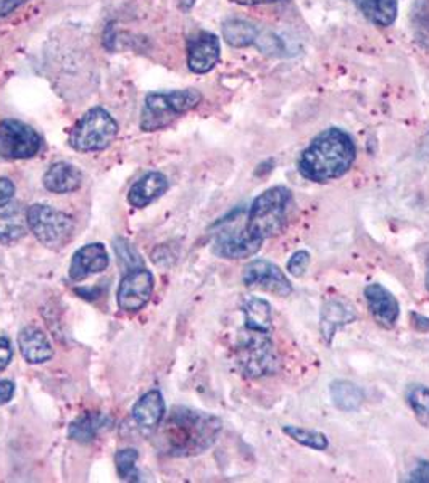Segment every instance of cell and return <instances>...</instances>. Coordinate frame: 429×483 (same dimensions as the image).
<instances>
[{"mask_svg": "<svg viewBox=\"0 0 429 483\" xmlns=\"http://www.w3.org/2000/svg\"><path fill=\"white\" fill-rule=\"evenodd\" d=\"M220 432L222 421L216 416L189 408H175L158 424L156 445L168 456L189 458L214 447Z\"/></svg>", "mask_w": 429, "mask_h": 483, "instance_id": "obj_1", "label": "cell"}, {"mask_svg": "<svg viewBox=\"0 0 429 483\" xmlns=\"http://www.w3.org/2000/svg\"><path fill=\"white\" fill-rule=\"evenodd\" d=\"M356 156V144L348 132L329 128L311 140L297 161V169L311 183H329L348 175Z\"/></svg>", "mask_w": 429, "mask_h": 483, "instance_id": "obj_2", "label": "cell"}, {"mask_svg": "<svg viewBox=\"0 0 429 483\" xmlns=\"http://www.w3.org/2000/svg\"><path fill=\"white\" fill-rule=\"evenodd\" d=\"M292 208V192L286 185L270 187L252 202L245 231L255 241L265 242L281 234L288 226Z\"/></svg>", "mask_w": 429, "mask_h": 483, "instance_id": "obj_3", "label": "cell"}, {"mask_svg": "<svg viewBox=\"0 0 429 483\" xmlns=\"http://www.w3.org/2000/svg\"><path fill=\"white\" fill-rule=\"evenodd\" d=\"M200 102H202V94L195 89L152 92L144 100L141 129L146 132L165 129L187 111L194 110Z\"/></svg>", "mask_w": 429, "mask_h": 483, "instance_id": "obj_4", "label": "cell"}, {"mask_svg": "<svg viewBox=\"0 0 429 483\" xmlns=\"http://www.w3.org/2000/svg\"><path fill=\"white\" fill-rule=\"evenodd\" d=\"M236 363L241 373L251 379L274 375L281 366L270 334L249 329L237 344Z\"/></svg>", "mask_w": 429, "mask_h": 483, "instance_id": "obj_5", "label": "cell"}, {"mask_svg": "<svg viewBox=\"0 0 429 483\" xmlns=\"http://www.w3.org/2000/svg\"><path fill=\"white\" fill-rule=\"evenodd\" d=\"M119 136V125L110 113L96 107L91 109L84 117L74 125L70 132L68 142L78 152H100L111 146Z\"/></svg>", "mask_w": 429, "mask_h": 483, "instance_id": "obj_6", "label": "cell"}, {"mask_svg": "<svg viewBox=\"0 0 429 483\" xmlns=\"http://www.w3.org/2000/svg\"><path fill=\"white\" fill-rule=\"evenodd\" d=\"M28 227L37 241L49 249H62L73 237L74 223L52 206L36 204L28 208Z\"/></svg>", "mask_w": 429, "mask_h": 483, "instance_id": "obj_7", "label": "cell"}, {"mask_svg": "<svg viewBox=\"0 0 429 483\" xmlns=\"http://www.w3.org/2000/svg\"><path fill=\"white\" fill-rule=\"evenodd\" d=\"M41 137L31 126L18 119L0 121V156L5 160H28L39 154Z\"/></svg>", "mask_w": 429, "mask_h": 483, "instance_id": "obj_8", "label": "cell"}, {"mask_svg": "<svg viewBox=\"0 0 429 483\" xmlns=\"http://www.w3.org/2000/svg\"><path fill=\"white\" fill-rule=\"evenodd\" d=\"M243 280L247 287L262 289L282 298L294 292V287L281 268L268 260H253L247 264L243 272Z\"/></svg>", "mask_w": 429, "mask_h": 483, "instance_id": "obj_9", "label": "cell"}, {"mask_svg": "<svg viewBox=\"0 0 429 483\" xmlns=\"http://www.w3.org/2000/svg\"><path fill=\"white\" fill-rule=\"evenodd\" d=\"M154 292V276L148 270L136 268L121 279L117 293L119 307L126 313H138L148 305Z\"/></svg>", "mask_w": 429, "mask_h": 483, "instance_id": "obj_10", "label": "cell"}, {"mask_svg": "<svg viewBox=\"0 0 429 483\" xmlns=\"http://www.w3.org/2000/svg\"><path fill=\"white\" fill-rule=\"evenodd\" d=\"M220 62V39L200 31L187 41V65L193 73L205 74Z\"/></svg>", "mask_w": 429, "mask_h": 483, "instance_id": "obj_11", "label": "cell"}, {"mask_svg": "<svg viewBox=\"0 0 429 483\" xmlns=\"http://www.w3.org/2000/svg\"><path fill=\"white\" fill-rule=\"evenodd\" d=\"M363 295L377 324H379L383 329H394L399 321L400 305L393 293L389 292L385 286L375 282L365 287Z\"/></svg>", "mask_w": 429, "mask_h": 483, "instance_id": "obj_12", "label": "cell"}, {"mask_svg": "<svg viewBox=\"0 0 429 483\" xmlns=\"http://www.w3.org/2000/svg\"><path fill=\"white\" fill-rule=\"evenodd\" d=\"M263 242L252 239L245 227L223 231L214 242V253L228 260H244L259 253Z\"/></svg>", "mask_w": 429, "mask_h": 483, "instance_id": "obj_13", "label": "cell"}, {"mask_svg": "<svg viewBox=\"0 0 429 483\" xmlns=\"http://www.w3.org/2000/svg\"><path fill=\"white\" fill-rule=\"evenodd\" d=\"M109 266V253L102 243H90L78 250L70 264V278L80 282L92 274L105 271Z\"/></svg>", "mask_w": 429, "mask_h": 483, "instance_id": "obj_14", "label": "cell"}, {"mask_svg": "<svg viewBox=\"0 0 429 483\" xmlns=\"http://www.w3.org/2000/svg\"><path fill=\"white\" fill-rule=\"evenodd\" d=\"M356 319V309L346 301H326L323 309H321V315H319V330H321V336L325 338L326 344H331L336 332Z\"/></svg>", "mask_w": 429, "mask_h": 483, "instance_id": "obj_15", "label": "cell"}, {"mask_svg": "<svg viewBox=\"0 0 429 483\" xmlns=\"http://www.w3.org/2000/svg\"><path fill=\"white\" fill-rule=\"evenodd\" d=\"M167 191H168V179L162 173L154 171L133 184V187L128 192V202L134 208H144L156 202L157 198L162 197Z\"/></svg>", "mask_w": 429, "mask_h": 483, "instance_id": "obj_16", "label": "cell"}, {"mask_svg": "<svg viewBox=\"0 0 429 483\" xmlns=\"http://www.w3.org/2000/svg\"><path fill=\"white\" fill-rule=\"evenodd\" d=\"M18 345L23 358L31 365H41L53 356L52 345L44 332L34 326H28L20 332Z\"/></svg>", "mask_w": 429, "mask_h": 483, "instance_id": "obj_17", "label": "cell"}, {"mask_svg": "<svg viewBox=\"0 0 429 483\" xmlns=\"http://www.w3.org/2000/svg\"><path fill=\"white\" fill-rule=\"evenodd\" d=\"M43 183L45 189L53 194H70L81 187V171L70 163L59 161L45 171Z\"/></svg>", "mask_w": 429, "mask_h": 483, "instance_id": "obj_18", "label": "cell"}, {"mask_svg": "<svg viewBox=\"0 0 429 483\" xmlns=\"http://www.w3.org/2000/svg\"><path fill=\"white\" fill-rule=\"evenodd\" d=\"M28 231V212L18 204L0 206V242H15Z\"/></svg>", "mask_w": 429, "mask_h": 483, "instance_id": "obj_19", "label": "cell"}, {"mask_svg": "<svg viewBox=\"0 0 429 483\" xmlns=\"http://www.w3.org/2000/svg\"><path fill=\"white\" fill-rule=\"evenodd\" d=\"M133 418L144 429H157L165 418V402L160 392L152 390L134 404Z\"/></svg>", "mask_w": 429, "mask_h": 483, "instance_id": "obj_20", "label": "cell"}, {"mask_svg": "<svg viewBox=\"0 0 429 483\" xmlns=\"http://www.w3.org/2000/svg\"><path fill=\"white\" fill-rule=\"evenodd\" d=\"M243 313H244L245 329L263 334H270L273 329V309L267 300L249 297L243 305Z\"/></svg>", "mask_w": 429, "mask_h": 483, "instance_id": "obj_21", "label": "cell"}, {"mask_svg": "<svg viewBox=\"0 0 429 483\" xmlns=\"http://www.w3.org/2000/svg\"><path fill=\"white\" fill-rule=\"evenodd\" d=\"M357 8L373 24L387 28L397 18V0H354Z\"/></svg>", "mask_w": 429, "mask_h": 483, "instance_id": "obj_22", "label": "cell"}, {"mask_svg": "<svg viewBox=\"0 0 429 483\" xmlns=\"http://www.w3.org/2000/svg\"><path fill=\"white\" fill-rule=\"evenodd\" d=\"M329 393L334 406L344 412H356L365 402L362 388L354 382L334 381L329 387Z\"/></svg>", "mask_w": 429, "mask_h": 483, "instance_id": "obj_23", "label": "cell"}, {"mask_svg": "<svg viewBox=\"0 0 429 483\" xmlns=\"http://www.w3.org/2000/svg\"><path fill=\"white\" fill-rule=\"evenodd\" d=\"M107 425H110V419L102 412H86L70 425L68 433H70V439L78 443H90L99 433L102 432V429H105Z\"/></svg>", "mask_w": 429, "mask_h": 483, "instance_id": "obj_24", "label": "cell"}, {"mask_svg": "<svg viewBox=\"0 0 429 483\" xmlns=\"http://www.w3.org/2000/svg\"><path fill=\"white\" fill-rule=\"evenodd\" d=\"M259 31L253 23L236 20V18L223 23L222 26L223 39L231 47H237V49L255 44Z\"/></svg>", "mask_w": 429, "mask_h": 483, "instance_id": "obj_25", "label": "cell"}, {"mask_svg": "<svg viewBox=\"0 0 429 483\" xmlns=\"http://www.w3.org/2000/svg\"><path fill=\"white\" fill-rule=\"evenodd\" d=\"M282 432L299 445L311 448L315 451H326L329 447V441H328L325 433L313 431V429H305V427H299V425H282Z\"/></svg>", "mask_w": 429, "mask_h": 483, "instance_id": "obj_26", "label": "cell"}, {"mask_svg": "<svg viewBox=\"0 0 429 483\" xmlns=\"http://www.w3.org/2000/svg\"><path fill=\"white\" fill-rule=\"evenodd\" d=\"M410 408L414 410L415 416L424 427H429V387L426 385H410L405 392Z\"/></svg>", "mask_w": 429, "mask_h": 483, "instance_id": "obj_27", "label": "cell"}, {"mask_svg": "<svg viewBox=\"0 0 429 483\" xmlns=\"http://www.w3.org/2000/svg\"><path fill=\"white\" fill-rule=\"evenodd\" d=\"M138 458H139V453L133 448L119 450V453L115 454V466H117L121 480H128V482H139L141 480L139 472L136 469Z\"/></svg>", "mask_w": 429, "mask_h": 483, "instance_id": "obj_28", "label": "cell"}, {"mask_svg": "<svg viewBox=\"0 0 429 483\" xmlns=\"http://www.w3.org/2000/svg\"><path fill=\"white\" fill-rule=\"evenodd\" d=\"M262 53L268 57H281L286 52V45L280 36H276L273 31H259V36L255 39V44Z\"/></svg>", "mask_w": 429, "mask_h": 483, "instance_id": "obj_29", "label": "cell"}, {"mask_svg": "<svg viewBox=\"0 0 429 483\" xmlns=\"http://www.w3.org/2000/svg\"><path fill=\"white\" fill-rule=\"evenodd\" d=\"M115 250L119 253L121 263H125L129 270H136V268H141V258L134 251L133 247L125 241V239H119L115 242Z\"/></svg>", "mask_w": 429, "mask_h": 483, "instance_id": "obj_30", "label": "cell"}, {"mask_svg": "<svg viewBox=\"0 0 429 483\" xmlns=\"http://www.w3.org/2000/svg\"><path fill=\"white\" fill-rule=\"evenodd\" d=\"M309 264H310V253L307 250H299L289 258L288 272L294 278H300L309 270Z\"/></svg>", "mask_w": 429, "mask_h": 483, "instance_id": "obj_31", "label": "cell"}, {"mask_svg": "<svg viewBox=\"0 0 429 483\" xmlns=\"http://www.w3.org/2000/svg\"><path fill=\"white\" fill-rule=\"evenodd\" d=\"M408 482L429 483V462H418L408 477Z\"/></svg>", "mask_w": 429, "mask_h": 483, "instance_id": "obj_32", "label": "cell"}, {"mask_svg": "<svg viewBox=\"0 0 429 483\" xmlns=\"http://www.w3.org/2000/svg\"><path fill=\"white\" fill-rule=\"evenodd\" d=\"M15 195V184L7 177H0V206L8 204Z\"/></svg>", "mask_w": 429, "mask_h": 483, "instance_id": "obj_33", "label": "cell"}, {"mask_svg": "<svg viewBox=\"0 0 429 483\" xmlns=\"http://www.w3.org/2000/svg\"><path fill=\"white\" fill-rule=\"evenodd\" d=\"M14 358V350L8 338L0 337V371H4Z\"/></svg>", "mask_w": 429, "mask_h": 483, "instance_id": "obj_34", "label": "cell"}, {"mask_svg": "<svg viewBox=\"0 0 429 483\" xmlns=\"http://www.w3.org/2000/svg\"><path fill=\"white\" fill-rule=\"evenodd\" d=\"M15 393V384L10 381H0V406L7 404Z\"/></svg>", "mask_w": 429, "mask_h": 483, "instance_id": "obj_35", "label": "cell"}, {"mask_svg": "<svg viewBox=\"0 0 429 483\" xmlns=\"http://www.w3.org/2000/svg\"><path fill=\"white\" fill-rule=\"evenodd\" d=\"M28 0H0V18L10 15L16 8L24 5Z\"/></svg>", "mask_w": 429, "mask_h": 483, "instance_id": "obj_36", "label": "cell"}, {"mask_svg": "<svg viewBox=\"0 0 429 483\" xmlns=\"http://www.w3.org/2000/svg\"><path fill=\"white\" fill-rule=\"evenodd\" d=\"M412 321H414L415 329L420 330V332H429V319L422 315H416L412 313Z\"/></svg>", "mask_w": 429, "mask_h": 483, "instance_id": "obj_37", "label": "cell"}, {"mask_svg": "<svg viewBox=\"0 0 429 483\" xmlns=\"http://www.w3.org/2000/svg\"><path fill=\"white\" fill-rule=\"evenodd\" d=\"M237 5H245V7H253V5H263V4H273L278 0H231Z\"/></svg>", "mask_w": 429, "mask_h": 483, "instance_id": "obj_38", "label": "cell"}, {"mask_svg": "<svg viewBox=\"0 0 429 483\" xmlns=\"http://www.w3.org/2000/svg\"><path fill=\"white\" fill-rule=\"evenodd\" d=\"M194 2H195V0H179V5H181L183 10L187 12V10H191V8H193Z\"/></svg>", "mask_w": 429, "mask_h": 483, "instance_id": "obj_39", "label": "cell"}, {"mask_svg": "<svg viewBox=\"0 0 429 483\" xmlns=\"http://www.w3.org/2000/svg\"><path fill=\"white\" fill-rule=\"evenodd\" d=\"M426 289H428L429 290V272H428V276H426Z\"/></svg>", "mask_w": 429, "mask_h": 483, "instance_id": "obj_40", "label": "cell"}]
</instances>
